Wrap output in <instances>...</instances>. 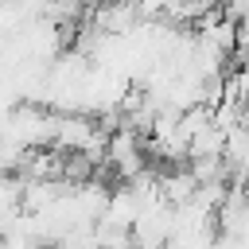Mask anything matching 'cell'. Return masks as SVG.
<instances>
[{"label": "cell", "mask_w": 249, "mask_h": 249, "mask_svg": "<svg viewBox=\"0 0 249 249\" xmlns=\"http://www.w3.org/2000/svg\"><path fill=\"white\" fill-rule=\"evenodd\" d=\"M195 191H198V183H195L191 167H171V171H163V175H160V195H163L171 206H183Z\"/></svg>", "instance_id": "1"}, {"label": "cell", "mask_w": 249, "mask_h": 249, "mask_svg": "<svg viewBox=\"0 0 249 249\" xmlns=\"http://www.w3.org/2000/svg\"><path fill=\"white\" fill-rule=\"evenodd\" d=\"M132 8H136L144 19H156V16L163 12V0H132Z\"/></svg>", "instance_id": "2"}, {"label": "cell", "mask_w": 249, "mask_h": 249, "mask_svg": "<svg viewBox=\"0 0 249 249\" xmlns=\"http://www.w3.org/2000/svg\"><path fill=\"white\" fill-rule=\"evenodd\" d=\"M47 249H78V245H70V241H54V245H47Z\"/></svg>", "instance_id": "3"}, {"label": "cell", "mask_w": 249, "mask_h": 249, "mask_svg": "<svg viewBox=\"0 0 249 249\" xmlns=\"http://www.w3.org/2000/svg\"><path fill=\"white\" fill-rule=\"evenodd\" d=\"M241 66H245V70H249V51H245V62H241Z\"/></svg>", "instance_id": "4"}, {"label": "cell", "mask_w": 249, "mask_h": 249, "mask_svg": "<svg viewBox=\"0 0 249 249\" xmlns=\"http://www.w3.org/2000/svg\"><path fill=\"white\" fill-rule=\"evenodd\" d=\"M97 4H113V0H97Z\"/></svg>", "instance_id": "5"}]
</instances>
